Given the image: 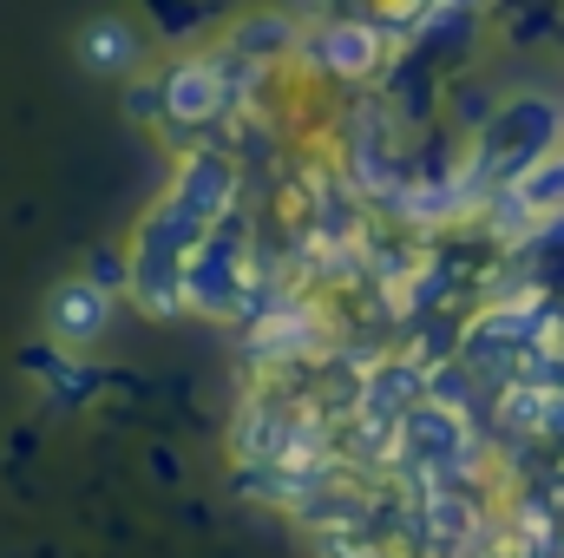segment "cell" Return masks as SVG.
I'll list each match as a JSON object with an SVG mask.
<instances>
[{"instance_id": "obj_4", "label": "cell", "mask_w": 564, "mask_h": 558, "mask_svg": "<svg viewBox=\"0 0 564 558\" xmlns=\"http://www.w3.org/2000/svg\"><path fill=\"white\" fill-rule=\"evenodd\" d=\"M112 302L119 296H106L99 282H86V277L53 282V296H46V342L66 348V355H86L112 329Z\"/></svg>"}, {"instance_id": "obj_1", "label": "cell", "mask_w": 564, "mask_h": 558, "mask_svg": "<svg viewBox=\"0 0 564 558\" xmlns=\"http://www.w3.org/2000/svg\"><path fill=\"white\" fill-rule=\"evenodd\" d=\"M558 132H564V112L552 106V99H512V106H492L486 132H479V144H473V178L492 184V191H506L525 164H539V158L558 151Z\"/></svg>"}, {"instance_id": "obj_8", "label": "cell", "mask_w": 564, "mask_h": 558, "mask_svg": "<svg viewBox=\"0 0 564 558\" xmlns=\"http://www.w3.org/2000/svg\"><path fill=\"white\" fill-rule=\"evenodd\" d=\"M237 60H250V66H276L289 46H302V33H295V20L270 7V13H250V20H237L230 26V40H224Z\"/></svg>"}, {"instance_id": "obj_2", "label": "cell", "mask_w": 564, "mask_h": 558, "mask_svg": "<svg viewBox=\"0 0 564 558\" xmlns=\"http://www.w3.org/2000/svg\"><path fill=\"white\" fill-rule=\"evenodd\" d=\"M388 46H394V26L375 20V13H335V20H322V26L302 40L308 66H315V73H335V79H368V73H381V66H388Z\"/></svg>"}, {"instance_id": "obj_10", "label": "cell", "mask_w": 564, "mask_h": 558, "mask_svg": "<svg viewBox=\"0 0 564 558\" xmlns=\"http://www.w3.org/2000/svg\"><path fill=\"white\" fill-rule=\"evenodd\" d=\"M126 112L132 119H164V73H139V79H126Z\"/></svg>"}, {"instance_id": "obj_3", "label": "cell", "mask_w": 564, "mask_h": 558, "mask_svg": "<svg viewBox=\"0 0 564 558\" xmlns=\"http://www.w3.org/2000/svg\"><path fill=\"white\" fill-rule=\"evenodd\" d=\"M191 309L197 315H237L243 309V277H250V244H243V230L237 224H217L210 237H204V250L191 257Z\"/></svg>"}, {"instance_id": "obj_7", "label": "cell", "mask_w": 564, "mask_h": 558, "mask_svg": "<svg viewBox=\"0 0 564 558\" xmlns=\"http://www.w3.org/2000/svg\"><path fill=\"white\" fill-rule=\"evenodd\" d=\"M164 197H177L191 217H204V224L217 230V224H230V211H237V178H230V164H224L217 151H191V158L177 164V178H171Z\"/></svg>"}, {"instance_id": "obj_11", "label": "cell", "mask_w": 564, "mask_h": 558, "mask_svg": "<svg viewBox=\"0 0 564 558\" xmlns=\"http://www.w3.org/2000/svg\"><path fill=\"white\" fill-rule=\"evenodd\" d=\"M315 552H322V558H388L381 546H368V539H355V533H335V539H328V533H315Z\"/></svg>"}, {"instance_id": "obj_6", "label": "cell", "mask_w": 564, "mask_h": 558, "mask_svg": "<svg viewBox=\"0 0 564 558\" xmlns=\"http://www.w3.org/2000/svg\"><path fill=\"white\" fill-rule=\"evenodd\" d=\"M73 53H79V66H86V73H99V79H139L151 40H144L139 20H126V13H99V20H86V26H79Z\"/></svg>"}, {"instance_id": "obj_9", "label": "cell", "mask_w": 564, "mask_h": 558, "mask_svg": "<svg viewBox=\"0 0 564 558\" xmlns=\"http://www.w3.org/2000/svg\"><path fill=\"white\" fill-rule=\"evenodd\" d=\"M79 277L99 282L106 296H132V277H139V270H132V250H119V244H99V250L86 257V270H79Z\"/></svg>"}, {"instance_id": "obj_5", "label": "cell", "mask_w": 564, "mask_h": 558, "mask_svg": "<svg viewBox=\"0 0 564 558\" xmlns=\"http://www.w3.org/2000/svg\"><path fill=\"white\" fill-rule=\"evenodd\" d=\"M315 348H322V315H315L308 302L276 296V302H263V309L250 315V362L276 368V362H302V355H315Z\"/></svg>"}]
</instances>
